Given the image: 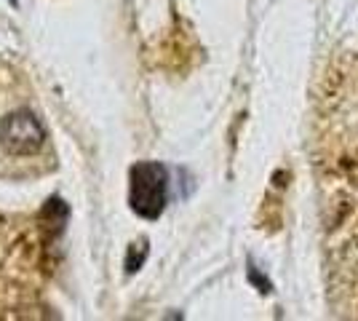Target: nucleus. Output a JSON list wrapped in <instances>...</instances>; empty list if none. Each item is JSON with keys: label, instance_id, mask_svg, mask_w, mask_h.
Instances as JSON below:
<instances>
[{"label": "nucleus", "instance_id": "f257e3e1", "mask_svg": "<svg viewBox=\"0 0 358 321\" xmlns=\"http://www.w3.org/2000/svg\"><path fill=\"white\" fill-rule=\"evenodd\" d=\"M166 169L161 164H136L131 169V209L155 220L166 206Z\"/></svg>", "mask_w": 358, "mask_h": 321}, {"label": "nucleus", "instance_id": "f03ea898", "mask_svg": "<svg viewBox=\"0 0 358 321\" xmlns=\"http://www.w3.org/2000/svg\"><path fill=\"white\" fill-rule=\"evenodd\" d=\"M43 129L30 113H16L3 123V145L8 148V153L30 155L38 145H43Z\"/></svg>", "mask_w": 358, "mask_h": 321}]
</instances>
